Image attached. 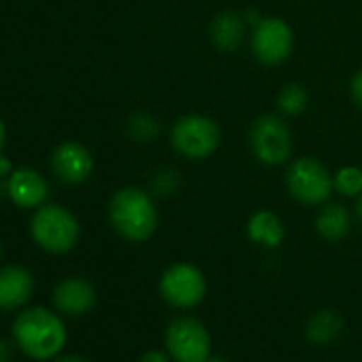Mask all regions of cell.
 <instances>
[{"mask_svg": "<svg viewBox=\"0 0 362 362\" xmlns=\"http://www.w3.org/2000/svg\"><path fill=\"white\" fill-rule=\"evenodd\" d=\"M243 37H245L243 16L235 11H220L209 24V39L216 45V49L224 54L235 52L243 43Z\"/></svg>", "mask_w": 362, "mask_h": 362, "instance_id": "14", "label": "cell"}, {"mask_svg": "<svg viewBox=\"0 0 362 362\" xmlns=\"http://www.w3.org/2000/svg\"><path fill=\"white\" fill-rule=\"evenodd\" d=\"M222 141V130L216 119L207 115H184L170 128V145L173 149L188 160H205L209 158Z\"/></svg>", "mask_w": 362, "mask_h": 362, "instance_id": "3", "label": "cell"}, {"mask_svg": "<svg viewBox=\"0 0 362 362\" xmlns=\"http://www.w3.org/2000/svg\"><path fill=\"white\" fill-rule=\"evenodd\" d=\"M349 228H351L349 211L337 203L322 207V211L315 218V230L326 241H341L349 233Z\"/></svg>", "mask_w": 362, "mask_h": 362, "instance_id": "16", "label": "cell"}, {"mask_svg": "<svg viewBox=\"0 0 362 362\" xmlns=\"http://www.w3.org/2000/svg\"><path fill=\"white\" fill-rule=\"evenodd\" d=\"M341 328H343V320H341L339 313H334V311H320V313H315L307 322L305 334L313 343H328V341H332L341 332Z\"/></svg>", "mask_w": 362, "mask_h": 362, "instance_id": "17", "label": "cell"}, {"mask_svg": "<svg viewBox=\"0 0 362 362\" xmlns=\"http://www.w3.org/2000/svg\"><path fill=\"white\" fill-rule=\"evenodd\" d=\"M96 292L88 279L81 277H69L58 284L54 290V303L62 313L69 315H83L94 307Z\"/></svg>", "mask_w": 362, "mask_h": 362, "instance_id": "11", "label": "cell"}, {"mask_svg": "<svg viewBox=\"0 0 362 362\" xmlns=\"http://www.w3.org/2000/svg\"><path fill=\"white\" fill-rule=\"evenodd\" d=\"M56 362H88V360L81 358V356H64V358H60V360H56Z\"/></svg>", "mask_w": 362, "mask_h": 362, "instance_id": "24", "label": "cell"}, {"mask_svg": "<svg viewBox=\"0 0 362 362\" xmlns=\"http://www.w3.org/2000/svg\"><path fill=\"white\" fill-rule=\"evenodd\" d=\"M250 145L254 156L269 166L288 162L292 153V132L279 115H262L254 122L250 132Z\"/></svg>", "mask_w": 362, "mask_h": 362, "instance_id": "8", "label": "cell"}, {"mask_svg": "<svg viewBox=\"0 0 362 362\" xmlns=\"http://www.w3.org/2000/svg\"><path fill=\"white\" fill-rule=\"evenodd\" d=\"M307 90L300 83H288L277 96V107L284 115H300L307 109Z\"/></svg>", "mask_w": 362, "mask_h": 362, "instance_id": "18", "label": "cell"}, {"mask_svg": "<svg viewBox=\"0 0 362 362\" xmlns=\"http://www.w3.org/2000/svg\"><path fill=\"white\" fill-rule=\"evenodd\" d=\"M205 362H226V360H224V358H211V356H209Z\"/></svg>", "mask_w": 362, "mask_h": 362, "instance_id": "27", "label": "cell"}, {"mask_svg": "<svg viewBox=\"0 0 362 362\" xmlns=\"http://www.w3.org/2000/svg\"><path fill=\"white\" fill-rule=\"evenodd\" d=\"M349 94L354 98V103L358 107H362V69L351 77V83H349Z\"/></svg>", "mask_w": 362, "mask_h": 362, "instance_id": "21", "label": "cell"}, {"mask_svg": "<svg viewBox=\"0 0 362 362\" xmlns=\"http://www.w3.org/2000/svg\"><path fill=\"white\" fill-rule=\"evenodd\" d=\"M286 186L292 199H296L300 205L315 207L324 205L330 199L334 190V179L320 160L303 156L290 164L286 173Z\"/></svg>", "mask_w": 362, "mask_h": 362, "instance_id": "4", "label": "cell"}, {"mask_svg": "<svg viewBox=\"0 0 362 362\" xmlns=\"http://www.w3.org/2000/svg\"><path fill=\"white\" fill-rule=\"evenodd\" d=\"M162 298L177 309H192L207 294V279L194 264L177 262L168 267L160 279Z\"/></svg>", "mask_w": 362, "mask_h": 362, "instance_id": "7", "label": "cell"}, {"mask_svg": "<svg viewBox=\"0 0 362 362\" xmlns=\"http://www.w3.org/2000/svg\"><path fill=\"white\" fill-rule=\"evenodd\" d=\"M11 347H9V343H5V341H0V362H9L11 360Z\"/></svg>", "mask_w": 362, "mask_h": 362, "instance_id": "23", "label": "cell"}, {"mask_svg": "<svg viewBox=\"0 0 362 362\" xmlns=\"http://www.w3.org/2000/svg\"><path fill=\"white\" fill-rule=\"evenodd\" d=\"M356 218L362 222V194L358 197V203H356Z\"/></svg>", "mask_w": 362, "mask_h": 362, "instance_id": "25", "label": "cell"}, {"mask_svg": "<svg viewBox=\"0 0 362 362\" xmlns=\"http://www.w3.org/2000/svg\"><path fill=\"white\" fill-rule=\"evenodd\" d=\"M294 47V33L281 18H260L252 30V54L267 66L281 64L290 58Z\"/></svg>", "mask_w": 362, "mask_h": 362, "instance_id": "9", "label": "cell"}, {"mask_svg": "<svg viewBox=\"0 0 362 362\" xmlns=\"http://www.w3.org/2000/svg\"><path fill=\"white\" fill-rule=\"evenodd\" d=\"M141 362H168V356L158 351V349H151V351H145Z\"/></svg>", "mask_w": 362, "mask_h": 362, "instance_id": "22", "label": "cell"}, {"mask_svg": "<svg viewBox=\"0 0 362 362\" xmlns=\"http://www.w3.org/2000/svg\"><path fill=\"white\" fill-rule=\"evenodd\" d=\"M33 275L24 267L0 269V309H16L24 305L33 294Z\"/></svg>", "mask_w": 362, "mask_h": 362, "instance_id": "13", "label": "cell"}, {"mask_svg": "<svg viewBox=\"0 0 362 362\" xmlns=\"http://www.w3.org/2000/svg\"><path fill=\"white\" fill-rule=\"evenodd\" d=\"M3 145H5V126L0 122V149H3Z\"/></svg>", "mask_w": 362, "mask_h": 362, "instance_id": "26", "label": "cell"}, {"mask_svg": "<svg viewBox=\"0 0 362 362\" xmlns=\"http://www.w3.org/2000/svg\"><path fill=\"white\" fill-rule=\"evenodd\" d=\"M109 222L119 237L132 243L147 241L158 228L153 201L139 188H122L109 203Z\"/></svg>", "mask_w": 362, "mask_h": 362, "instance_id": "2", "label": "cell"}, {"mask_svg": "<svg viewBox=\"0 0 362 362\" xmlns=\"http://www.w3.org/2000/svg\"><path fill=\"white\" fill-rule=\"evenodd\" d=\"M30 230L35 241L52 254L71 252L79 239V224L75 216L58 205L41 207L33 218Z\"/></svg>", "mask_w": 362, "mask_h": 362, "instance_id": "5", "label": "cell"}, {"mask_svg": "<svg viewBox=\"0 0 362 362\" xmlns=\"http://www.w3.org/2000/svg\"><path fill=\"white\" fill-rule=\"evenodd\" d=\"M130 132L139 141H151L158 134V122L149 115H136L130 122Z\"/></svg>", "mask_w": 362, "mask_h": 362, "instance_id": "20", "label": "cell"}, {"mask_svg": "<svg viewBox=\"0 0 362 362\" xmlns=\"http://www.w3.org/2000/svg\"><path fill=\"white\" fill-rule=\"evenodd\" d=\"M166 351L175 362H205L211 354L209 330L194 317H177L166 326Z\"/></svg>", "mask_w": 362, "mask_h": 362, "instance_id": "6", "label": "cell"}, {"mask_svg": "<svg viewBox=\"0 0 362 362\" xmlns=\"http://www.w3.org/2000/svg\"><path fill=\"white\" fill-rule=\"evenodd\" d=\"M247 237L262 247H279L286 237V228H284V222L279 220V216L264 209V211H256L250 218Z\"/></svg>", "mask_w": 362, "mask_h": 362, "instance_id": "15", "label": "cell"}, {"mask_svg": "<svg viewBox=\"0 0 362 362\" xmlns=\"http://www.w3.org/2000/svg\"><path fill=\"white\" fill-rule=\"evenodd\" d=\"M334 190L343 197H360L362 194V168L343 166L334 177Z\"/></svg>", "mask_w": 362, "mask_h": 362, "instance_id": "19", "label": "cell"}, {"mask_svg": "<svg viewBox=\"0 0 362 362\" xmlns=\"http://www.w3.org/2000/svg\"><path fill=\"white\" fill-rule=\"evenodd\" d=\"M52 166H54V173L62 181H66V184H81V181L90 177L94 168V160L83 145L69 141L56 147L52 156Z\"/></svg>", "mask_w": 362, "mask_h": 362, "instance_id": "10", "label": "cell"}, {"mask_svg": "<svg viewBox=\"0 0 362 362\" xmlns=\"http://www.w3.org/2000/svg\"><path fill=\"white\" fill-rule=\"evenodd\" d=\"M13 337L24 354L35 360H47L62 351L66 343V328L56 313L43 307H33L16 320Z\"/></svg>", "mask_w": 362, "mask_h": 362, "instance_id": "1", "label": "cell"}, {"mask_svg": "<svg viewBox=\"0 0 362 362\" xmlns=\"http://www.w3.org/2000/svg\"><path fill=\"white\" fill-rule=\"evenodd\" d=\"M9 197L20 207H39L47 199V184L45 179L33 168H18L11 173L7 184Z\"/></svg>", "mask_w": 362, "mask_h": 362, "instance_id": "12", "label": "cell"}]
</instances>
